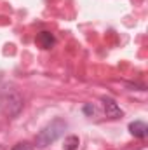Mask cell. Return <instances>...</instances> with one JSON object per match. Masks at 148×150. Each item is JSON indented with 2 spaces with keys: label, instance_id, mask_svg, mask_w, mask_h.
Here are the masks:
<instances>
[{
  "label": "cell",
  "instance_id": "8",
  "mask_svg": "<svg viewBox=\"0 0 148 150\" xmlns=\"http://www.w3.org/2000/svg\"><path fill=\"white\" fill-rule=\"evenodd\" d=\"M84 112L87 113V115H92L96 110H94V107H92V105H85V107H84Z\"/></svg>",
  "mask_w": 148,
  "mask_h": 150
},
{
  "label": "cell",
  "instance_id": "6",
  "mask_svg": "<svg viewBox=\"0 0 148 150\" xmlns=\"http://www.w3.org/2000/svg\"><path fill=\"white\" fill-rule=\"evenodd\" d=\"M78 145H80V140H78V136H75V134L66 136L65 142H63V149L65 150H77Z\"/></svg>",
  "mask_w": 148,
  "mask_h": 150
},
{
  "label": "cell",
  "instance_id": "2",
  "mask_svg": "<svg viewBox=\"0 0 148 150\" xmlns=\"http://www.w3.org/2000/svg\"><path fill=\"white\" fill-rule=\"evenodd\" d=\"M23 108V100L16 91H5L4 94H0V112L14 117L18 115L19 110Z\"/></svg>",
  "mask_w": 148,
  "mask_h": 150
},
{
  "label": "cell",
  "instance_id": "4",
  "mask_svg": "<svg viewBox=\"0 0 148 150\" xmlns=\"http://www.w3.org/2000/svg\"><path fill=\"white\" fill-rule=\"evenodd\" d=\"M147 131H148V127L143 120H134V122L129 124V133L132 136H136V138H145Z\"/></svg>",
  "mask_w": 148,
  "mask_h": 150
},
{
  "label": "cell",
  "instance_id": "3",
  "mask_svg": "<svg viewBox=\"0 0 148 150\" xmlns=\"http://www.w3.org/2000/svg\"><path fill=\"white\" fill-rule=\"evenodd\" d=\"M101 101H103V108H105V115L108 117V119H111V120H115V119H120L122 115H124V112L120 110V107L111 100V98H108V96H103L101 98Z\"/></svg>",
  "mask_w": 148,
  "mask_h": 150
},
{
  "label": "cell",
  "instance_id": "5",
  "mask_svg": "<svg viewBox=\"0 0 148 150\" xmlns=\"http://www.w3.org/2000/svg\"><path fill=\"white\" fill-rule=\"evenodd\" d=\"M54 35L51 32H40L37 35V44L42 47V49H51L54 45Z\"/></svg>",
  "mask_w": 148,
  "mask_h": 150
},
{
  "label": "cell",
  "instance_id": "1",
  "mask_svg": "<svg viewBox=\"0 0 148 150\" xmlns=\"http://www.w3.org/2000/svg\"><path fill=\"white\" fill-rule=\"evenodd\" d=\"M66 129V122L61 119V117H56L54 120H51L47 126H44L40 131H38L37 138H35V145L38 149H45L49 147L51 143H54Z\"/></svg>",
  "mask_w": 148,
  "mask_h": 150
},
{
  "label": "cell",
  "instance_id": "7",
  "mask_svg": "<svg viewBox=\"0 0 148 150\" xmlns=\"http://www.w3.org/2000/svg\"><path fill=\"white\" fill-rule=\"evenodd\" d=\"M12 150H33V145H32V143H28V142H21V143L14 145Z\"/></svg>",
  "mask_w": 148,
  "mask_h": 150
}]
</instances>
